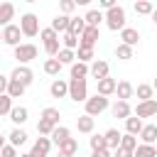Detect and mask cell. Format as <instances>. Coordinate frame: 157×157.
Masks as SVG:
<instances>
[{
	"label": "cell",
	"mask_w": 157,
	"mask_h": 157,
	"mask_svg": "<svg viewBox=\"0 0 157 157\" xmlns=\"http://www.w3.org/2000/svg\"><path fill=\"white\" fill-rule=\"evenodd\" d=\"M83 20H86V25H88V27H98V25L105 20V15H103L101 10H88V12L83 15Z\"/></svg>",
	"instance_id": "27"
},
{
	"label": "cell",
	"mask_w": 157,
	"mask_h": 157,
	"mask_svg": "<svg viewBox=\"0 0 157 157\" xmlns=\"http://www.w3.org/2000/svg\"><path fill=\"white\" fill-rule=\"evenodd\" d=\"M76 59H78L81 64H93V61H96L93 49H86V47H78V49H76Z\"/></svg>",
	"instance_id": "32"
},
{
	"label": "cell",
	"mask_w": 157,
	"mask_h": 157,
	"mask_svg": "<svg viewBox=\"0 0 157 157\" xmlns=\"http://www.w3.org/2000/svg\"><path fill=\"white\" fill-rule=\"evenodd\" d=\"M150 17H152V22H155V25H157V7H155V12H152V15H150Z\"/></svg>",
	"instance_id": "49"
},
{
	"label": "cell",
	"mask_w": 157,
	"mask_h": 157,
	"mask_svg": "<svg viewBox=\"0 0 157 157\" xmlns=\"http://www.w3.org/2000/svg\"><path fill=\"white\" fill-rule=\"evenodd\" d=\"M152 88H155V91H157V76H155V81H152Z\"/></svg>",
	"instance_id": "50"
},
{
	"label": "cell",
	"mask_w": 157,
	"mask_h": 157,
	"mask_svg": "<svg viewBox=\"0 0 157 157\" xmlns=\"http://www.w3.org/2000/svg\"><path fill=\"white\" fill-rule=\"evenodd\" d=\"M49 93H52V98H64V96H69V81L54 78L52 86H49Z\"/></svg>",
	"instance_id": "12"
},
{
	"label": "cell",
	"mask_w": 157,
	"mask_h": 157,
	"mask_svg": "<svg viewBox=\"0 0 157 157\" xmlns=\"http://www.w3.org/2000/svg\"><path fill=\"white\" fill-rule=\"evenodd\" d=\"M42 120H49V123H54V125H59V118H61V113L56 110V108H52V105H47L44 110H42V115H39Z\"/></svg>",
	"instance_id": "33"
},
{
	"label": "cell",
	"mask_w": 157,
	"mask_h": 157,
	"mask_svg": "<svg viewBox=\"0 0 157 157\" xmlns=\"http://www.w3.org/2000/svg\"><path fill=\"white\" fill-rule=\"evenodd\" d=\"M120 147H125V150L135 152L140 145H137V137H135V135H128V132H125V135H123V142H120Z\"/></svg>",
	"instance_id": "41"
},
{
	"label": "cell",
	"mask_w": 157,
	"mask_h": 157,
	"mask_svg": "<svg viewBox=\"0 0 157 157\" xmlns=\"http://www.w3.org/2000/svg\"><path fill=\"white\" fill-rule=\"evenodd\" d=\"M20 29H22L25 37H37V34L42 32V29H39V20H37V15H32V12L22 15V17H20Z\"/></svg>",
	"instance_id": "3"
},
{
	"label": "cell",
	"mask_w": 157,
	"mask_h": 157,
	"mask_svg": "<svg viewBox=\"0 0 157 157\" xmlns=\"http://www.w3.org/2000/svg\"><path fill=\"white\" fill-rule=\"evenodd\" d=\"M105 25H108L110 32H123V29L128 27V25H125V7L115 5L113 10H108V12H105Z\"/></svg>",
	"instance_id": "1"
},
{
	"label": "cell",
	"mask_w": 157,
	"mask_h": 157,
	"mask_svg": "<svg viewBox=\"0 0 157 157\" xmlns=\"http://www.w3.org/2000/svg\"><path fill=\"white\" fill-rule=\"evenodd\" d=\"M86 27H88V25H86L83 17H71V27H69V32L76 34V37H81V34L86 32Z\"/></svg>",
	"instance_id": "30"
},
{
	"label": "cell",
	"mask_w": 157,
	"mask_h": 157,
	"mask_svg": "<svg viewBox=\"0 0 157 157\" xmlns=\"http://www.w3.org/2000/svg\"><path fill=\"white\" fill-rule=\"evenodd\" d=\"M93 125H96V120H93L91 115H86V113L76 118V128H78V132H86V135H88V132H93Z\"/></svg>",
	"instance_id": "24"
},
{
	"label": "cell",
	"mask_w": 157,
	"mask_h": 157,
	"mask_svg": "<svg viewBox=\"0 0 157 157\" xmlns=\"http://www.w3.org/2000/svg\"><path fill=\"white\" fill-rule=\"evenodd\" d=\"M52 145H54V142H52V137H37L29 152H32L34 157H47V155H49V150H52Z\"/></svg>",
	"instance_id": "9"
},
{
	"label": "cell",
	"mask_w": 157,
	"mask_h": 157,
	"mask_svg": "<svg viewBox=\"0 0 157 157\" xmlns=\"http://www.w3.org/2000/svg\"><path fill=\"white\" fill-rule=\"evenodd\" d=\"M135 115L142 120V118H152L157 115V101H142L135 105Z\"/></svg>",
	"instance_id": "8"
},
{
	"label": "cell",
	"mask_w": 157,
	"mask_h": 157,
	"mask_svg": "<svg viewBox=\"0 0 157 157\" xmlns=\"http://www.w3.org/2000/svg\"><path fill=\"white\" fill-rule=\"evenodd\" d=\"M120 39H123V44L135 47V44L140 42V32H137V29H132V27H125V29L120 32Z\"/></svg>",
	"instance_id": "22"
},
{
	"label": "cell",
	"mask_w": 157,
	"mask_h": 157,
	"mask_svg": "<svg viewBox=\"0 0 157 157\" xmlns=\"http://www.w3.org/2000/svg\"><path fill=\"white\" fill-rule=\"evenodd\" d=\"M7 142H10L12 147H20V145L27 142V132H25L22 128H12V130L7 132Z\"/></svg>",
	"instance_id": "19"
},
{
	"label": "cell",
	"mask_w": 157,
	"mask_h": 157,
	"mask_svg": "<svg viewBox=\"0 0 157 157\" xmlns=\"http://www.w3.org/2000/svg\"><path fill=\"white\" fill-rule=\"evenodd\" d=\"M142 128H145V123H142V120H140L137 115H135V118L130 115V118L125 120V130H128V135H135V137H140Z\"/></svg>",
	"instance_id": "20"
},
{
	"label": "cell",
	"mask_w": 157,
	"mask_h": 157,
	"mask_svg": "<svg viewBox=\"0 0 157 157\" xmlns=\"http://www.w3.org/2000/svg\"><path fill=\"white\" fill-rule=\"evenodd\" d=\"M76 150H78V142H76L74 137H69V140L59 147V152H61V155H76Z\"/></svg>",
	"instance_id": "42"
},
{
	"label": "cell",
	"mask_w": 157,
	"mask_h": 157,
	"mask_svg": "<svg viewBox=\"0 0 157 157\" xmlns=\"http://www.w3.org/2000/svg\"><path fill=\"white\" fill-rule=\"evenodd\" d=\"M0 155H2V157H17V147H12L10 142H5L2 150H0Z\"/></svg>",
	"instance_id": "44"
},
{
	"label": "cell",
	"mask_w": 157,
	"mask_h": 157,
	"mask_svg": "<svg viewBox=\"0 0 157 157\" xmlns=\"http://www.w3.org/2000/svg\"><path fill=\"white\" fill-rule=\"evenodd\" d=\"M27 118H29V110H27L25 105H15V108H12V113H10V120H12L17 128H20V125H25V123H27Z\"/></svg>",
	"instance_id": "18"
},
{
	"label": "cell",
	"mask_w": 157,
	"mask_h": 157,
	"mask_svg": "<svg viewBox=\"0 0 157 157\" xmlns=\"http://www.w3.org/2000/svg\"><path fill=\"white\" fill-rule=\"evenodd\" d=\"M91 76H93L96 81H103V78H108V61H103V59H96V61L91 64Z\"/></svg>",
	"instance_id": "13"
},
{
	"label": "cell",
	"mask_w": 157,
	"mask_h": 157,
	"mask_svg": "<svg viewBox=\"0 0 157 157\" xmlns=\"http://www.w3.org/2000/svg\"><path fill=\"white\" fill-rule=\"evenodd\" d=\"M115 56L120 59V61H128V59H132V47H128V44H118L115 47Z\"/></svg>",
	"instance_id": "36"
},
{
	"label": "cell",
	"mask_w": 157,
	"mask_h": 157,
	"mask_svg": "<svg viewBox=\"0 0 157 157\" xmlns=\"http://www.w3.org/2000/svg\"><path fill=\"white\" fill-rule=\"evenodd\" d=\"M39 37H42V44H47V42H52V39H59V32H54L52 27H44V29L39 32Z\"/></svg>",
	"instance_id": "43"
},
{
	"label": "cell",
	"mask_w": 157,
	"mask_h": 157,
	"mask_svg": "<svg viewBox=\"0 0 157 157\" xmlns=\"http://www.w3.org/2000/svg\"><path fill=\"white\" fill-rule=\"evenodd\" d=\"M96 83H98V91H96V93H101V96H105V98H108L110 93H115V88H118V81L110 78V76L103 78V81H96Z\"/></svg>",
	"instance_id": "17"
},
{
	"label": "cell",
	"mask_w": 157,
	"mask_h": 157,
	"mask_svg": "<svg viewBox=\"0 0 157 157\" xmlns=\"http://www.w3.org/2000/svg\"><path fill=\"white\" fill-rule=\"evenodd\" d=\"M25 88H27V86H22V83H17V81H12V78H10L7 96H10V98H22V96H25Z\"/></svg>",
	"instance_id": "34"
},
{
	"label": "cell",
	"mask_w": 157,
	"mask_h": 157,
	"mask_svg": "<svg viewBox=\"0 0 157 157\" xmlns=\"http://www.w3.org/2000/svg\"><path fill=\"white\" fill-rule=\"evenodd\" d=\"M83 105H86V115L96 118V115H101V113L108 108V98H105V96H101V93H96V96H91Z\"/></svg>",
	"instance_id": "4"
},
{
	"label": "cell",
	"mask_w": 157,
	"mask_h": 157,
	"mask_svg": "<svg viewBox=\"0 0 157 157\" xmlns=\"http://www.w3.org/2000/svg\"><path fill=\"white\" fill-rule=\"evenodd\" d=\"M110 113H113V118L128 120V118L132 115V108H130V103H128V101H115V103H113V108H110Z\"/></svg>",
	"instance_id": "10"
},
{
	"label": "cell",
	"mask_w": 157,
	"mask_h": 157,
	"mask_svg": "<svg viewBox=\"0 0 157 157\" xmlns=\"http://www.w3.org/2000/svg\"><path fill=\"white\" fill-rule=\"evenodd\" d=\"M10 78H12V81H17V83H22V86H29V83L34 81V74H32V69H29V66L17 64V66L12 69V74H10Z\"/></svg>",
	"instance_id": "7"
},
{
	"label": "cell",
	"mask_w": 157,
	"mask_h": 157,
	"mask_svg": "<svg viewBox=\"0 0 157 157\" xmlns=\"http://www.w3.org/2000/svg\"><path fill=\"white\" fill-rule=\"evenodd\" d=\"M69 137H71V130H69L66 125H56V128H54V132H52V142H54L56 147H61Z\"/></svg>",
	"instance_id": "14"
},
{
	"label": "cell",
	"mask_w": 157,
	"mask_h": 157,
	"mask_svg": "<svg viewBox=\"0 0 157 157\" xmlns=\"http://www.w3.org/2000/svg\"><path fill=\"white\" fill-rule=\"evenodd\" d=\"M12 108H15V105H12V98H10L7 93H2V96H0V115H7V118H10Z\"/></svg>",
	"instance_id": "37"
},
{
	"label": "cell",
	"mask_w": 157,
	"mask_h": 157,
	"mask_svg": "<svg viewBox=\"0 0 157 157\" xmlns=\"http://www.w3.org/2000/svg\"><path fill=\"white\" fill-rule=\"evenodd\" d=\"M69 98H71L74 103H86V101H88L86 78H69Z\"/></svg>",
	"instance_id": "2"
},
{
	"label": "cell",
	"mask_w": 157,
	"mask_h": 157,
	"mask_svg": "<svg viewBox=\"0 0 157 157\" xmlns=\"http://www.w3.org/2000/svg\"><path fill=\"white\" fill-rule=\"evenodd\" d=\"M140 140H142V145H155V140H157V125H145L142 128V132H140Z\"/></svg>",
	"instance_id": "25"
},
{
	"label": "cell",
	"mask_w": 157,
	"mask_h": 157,
	"mask_svg": "<svg viewBox=\"0 0 157 157\" xmlns=\"http://www.w3.org/2000/svg\"><path fill=\"white\" fill-rule=\"evenodd\" d=\"M101 7L108 12V10H113V7H115V0H101Z\"/></svg>",
	"instance_id": "47"
},
{
	"label": "cell",
	"mask_w": 157,
	"mask_h": 157,
	"mask_svg": "<svg viewBox=\"0 0 157 157\" xmlns=\"http://www.w3.org/2000/svg\"><path fill=\"white\" fill-rule=\"evenodd\" d=\"M98 39H101V34H98V27H86V32L81 34V47H86V49H93Z\"/></svg>",
	"instance_id": "11"
},
{
	"label": "cell",
	"mask_w": 157,
	"mask_h": 157,
	"mask_svg": "<svg viewBox=\"0 0 157 157\" xmlns=\"http://www.w3.org/2000/svg\"><path fill=\"white\" fill-rule=\"evenodd\" d=\"M115 157H135V152H130V150H125V147H118V150H115Z\"/></svg>",
	"instance_id": "46"
},
{
	"label": "cell",
	"mask_w": 157,
	"mask_h": 157,
	"mask_svg": "<svg viewBox=\"0 0 157 157\" xmlns=\"http://www.w3.org/2000/svg\"><path fill=\"white\" fill-rule=\"evenodd\" d=\"M20 34H22V29H20V25H7V27H2V42L7 44V47H12V49H17L20 47Z\"/></svg>",
	"instance_id": "5"
},
{
	"label": "cell",
	"mask_w": 157,
	"mask_h": 157,
	"mask_svg": "<svg viewBox=\"0 0 157 157\" xmlns=\"http://www.w3.org/2000/svg\"><path fill=\"white\" fill-rule=\"evenodd\" d=\"M88 145H91V152H96V150H108V145H105V135H91Z\"/></svg>",
	"instance_id": "38"
},
{
	"label": "cell",
	"mask_w": 157,
	"mask_h": 157,
	"mask_svg": "<svg viewBox=\"0 0 157 157\" xmlns=\"http://www.w3.org/2000/svg\"><path fill=\"white\" fill-rule=\"evenodd\" d=\"M135 12L137 15H152L155 12V5L147 2V0H140V2H135Z\"/></svg>",
	"instance_id": "40"
},
{
	"label": "cell",
	"mask_w": 157,
	"mask_h": 157,
	"mask_svg": "<svg viewBox=\"0 0 157 157\" xmlns=\"http://www.w3.org/2000/svg\"><path fill=\"white\" fill-rule=\"evenodd\" d=\"M20 157H34V155H32V152H25V155H20Z\"/></svg>",
	"instance_id": "51"
},
{
	"label": "cell",
	"mask_w": 157,
	"mask_h": 157,
	"mask_svg": "<svg viewBox=\"0 0 157 157\" xmlns=\"http://www.w3.org/2000/svg\"><path fill=\"white\" fill-rule=\"evenodd\" d=\"M91 74V64H81V61H76L74 66H71V78H86Z\"/></svg>",
	"instance_id": "29"
},
{
	"label": "cell",
	"mask_w": 157,
	"mask_h": 157,
	"mask_svg": "<svg viewBox=\"0 0 157 157\" xmlns=\"http://www.w3.org/2000/svg\"><path fill=\"white\" fill-rule=\"evenodd\" d=\"M56 157H74V155H61V152H59V155H56Z\"/></svg>",
	"instance_id": "52"
},
{
	"label": "cell",
	"mask_w": 157,
	"mask_h": 157,
	"mask_svg": "<svg viewBox=\"0 0 157 157\" xmlns=\"http://www.w3.org/2000/svg\"><path fill=\"white\" fill-rule=\"evenodd\" d=\"M103 135H105V145H108V150H110V152H115V150L120 147V142H123V135H120V132H118L115 128L105 130Z\"/></svg>",
	"instance_id": "15"
},
{
	"label": "cell",
	"mask_w": 157,
	"mask_h": 157,
	"mask_svg": "<svg viewBox=\"0 0 157 157\" xmlns=\"http://www.w3.org/2000/svg\"><path fill=\"white\" fill-rule=\"evenodd\" d=\"M49 27H52L54 32H64V34H66V32H69V27H71V17H69V15H56V17L52 20V25H49Z\"/></svg>",
	"instance_id": "16"
},
{
	"label": "cell",
	"mask_w": 157,
	"mask_h": 157,
	"mask_svg": "<svg viewBox=\"0 0 157 157\" xmlns=\"http://www.w3.org/2000/svg\"><path fill=\"white\" fill-rule=\"evenodd\" d=\"M115 93H118V101H128V98H132L135 88H132V83H130V81H118Z\"/></svg>",
	"instance_id": "23"
},
{
	"label": "cell",
	"mask_w": 157,
	"mask_h": 157,
	"mask_svg": "<svg viewBox=\"0 0 157 157\" xmlns=\"http://www.w3.org/2000/svg\"><path fill=\"white\" fill-rule=\"evenodd\" d=\"M12 15H15V5H12V2H2V5H0V25H2V27L12 25V22H10Z\"/></svg>",
	"instance_id": "21"
},
{
	"label": "cell",
	"mask_w": 157,
	"mask_h": 157,
	"mask_svg": "<svg viewBox=\"0 0 157 157\" xmlns=\"http://www.w3.org/2000/svg\"><path fill=\"white\" fill-rule=\"evenodd\" d=\"M56 59H59L64 66H66V64H69V66H74V64L78 61V59H76V52H71V49H64V47H61V52H59V56H56Z\"/></svg>",
	"instance_id": "31"
},
{
	"label": "cell",
	"mask_w": 157,
	"mask_h": 157,
	"mask_svg": "<svg viewBox=\"0 0 157 157\" xmlns=\"http://www.w3.org/2000/svg\"><path fill=\"white\" fill-rule=\"evenodd\" d=\"M91 157H110V150H96L91 152Z\"/></svg>",
	"instance_id": "48"
},
{
	"label": "cell",
	"mask_w": 157,
	"mask_h": 157,
	"mask_svg": "<svg viewBox=\"0 0 157 157\" xmlns=\"http://www.w3.org/2000/svg\"><path fill=\"white\" fill-rule=\"evenodd\" d=\"M54 123H49V120H42L39 118V123H37V132L42 135V137H52V132H54Z\"/></svg>",
	"instance_id": "35"
},
{
	"label": "cell",
	"mask_w": 157,
	"mask_h": 157,
	"mask_svg": "<svg viewBox=\"0 0 157 157\" xmlns=\"http://www.w3.org/2000/svg\"><path fill=\"white\" fill-rule=\"evenodd\" d=\"M135 93H137L140 103H142V101H155V88H152V83H140V86L135 88Z\"/></svg>",
	"instance_id": "26"
},
{
	"label": "cell",
	"mask_w": 157,
	"mask_h": 157,
	"mask_svg": "<svg viewBox=\"0 0 157 157\" xmlns=\"http://www.w3.org/2000/svg\"><path fill=\"white\" fill-rule=\"evenodd\" d=\"M15 59H17L22 66H27L32 59H37V47H34V44H20V47L15 49Z\"/></svg>",
	"instance_id": "6"
},
{
	"label": "cell",
	"mask_w": 157,
	"mask_h": 157,
	"mask_svg": "<svg viewBox=\"0 0 157 157\" xmlns=\"http://www.w3.org/2000/svg\"><path fill=\"white\" fill-rule=\"evenodd\" d=\"M74 7H76V2H74V0H64V2H61V15H69Z\"/></svg>",
	"instance_id": "45"
},
{
	"label": "cell",
	"mask_w": 157,
	"mask_h": 157,
	"mask_svg": "<svg viewBox=\"0 0 157 157\" xmlns=\"http://www.w3.org/2000/svg\"><path fill=\"white\" fill-rule=\"evenodd\" d=\"M135 157H157V147L155 145H140L135 150Z\"/></svg>",
	"instance_id": "39"
},
{
	"label": "cell",
	"mask_w": 157,
	"mask_h": 157,
	"mask_svg": "<svg viewBox=\"0 0 157 157\" xmlns=\"http://www.w3.org/2000/svg\"><path fill=\"white\" fill-rule=\"evenodd\" d=\"M61 66H64V64H61L59 59H47V61H44V74H47V76H59V74H61Z\"/></svg>",
	"instance_id": "28"
}]
</instances>
